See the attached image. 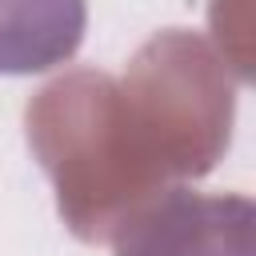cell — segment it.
Wrapping results in <instances>:
<instances>
[{
    "label": "cell",
    "instance_id": "1",
    "mask_svg": "<svg viewBox=\"0 0 256 256\" xmlns=\"http://www.w3.org/2000/svg\"><path fill=\"white\" fill-rule=\"evenodd\" d=\"M116 100L124 144L152 188L212 172L228 148L236 88L208 40L188 28L156 32L116 80Z\"/></svg>",
    "mask_w": 256,
    "mask_h": 256
},
{
    "label": "cell",
    "instance_id": "3",
    "mask_svg": "<svg viewBox=\"0 0 256 256\" xmlns=\"http://www.w3.org/2000/svg\"><path fill=\"white\" fill-rule=\"evenodd\" d=\"M108 240L112 256H256V208L236 192L164 188Z\"/></svg>",
    "mask_w": 256,
    "mask_h": 256
},
{
    "label": "cell",
    "instance_id": "4",
    "mask_svg": "<svg viewBox=\"0 0 256 256\" xmlns=\"http://www.w3.org/2000/svg\"><path fill=\"white\" fill-rule=\"evenodd\" d=\"M84 28V0H0V76H32L72 60Z\"/></svg>",
    "mask_w": 256,
    "mask_h": 256
},
{
    "label": "cell",
    "instance_id": "2",
    "mask_svg": "<svg viewBox=\"0 0 256 256\" xmlns=\"http://www.w3.org/2000/svg\"><path fill=\"white\" fill-rule=\"evenodd\" d=\"M28 144L80 240H108L132 208L156 196L128 156L108 72L76 68L44 84L28 104Z\"/></svg>",
    "mask_w": 256,
    "mask_h": 256
}]
</instances>
